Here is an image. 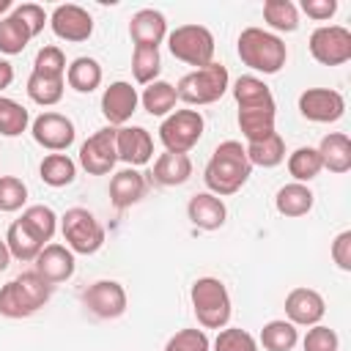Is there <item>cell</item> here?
I'll list each match as a JSON object with an SVG mask.
<instances>
[{"mask_svg": "<svg viewBox=\"0 0 351 351\" xmlns=\"http://www.w3.org/2000/svg\"><path fill=\"white\" fill-rule=\"evenodd\" d=\"M140 104V93L137 88H132V82L126 80H115L104 88L101 93V115L110 121V126H126V121L137 112Z\"/></svg>", "mask_w": 351, "mask_h": 351, "instance_id": "obj_14", "label": "cell"}, {"mask_svg": "<svg viewBox=\"0 0 351 351\" xmlns=\"http://www.w3.org/2000/svg\"><path fill=\"white\" fill-rule=\"evenodd\" d=\"M211 351H258V340L241 326H225L217 332Z\"/></svg>", "mask_w": 351, "mask_h": 351, "instance_id": "obj_41", "label": "cell"}, {"mask_svg": "<svg viewBox=\"0 0 351 351\" xmlns=\"http://www.w3.org/2000/svg\"><path fill=\"white\" fill-rule=\"evenodd\" d=\"M0 315H5V318H27V315H33L30 307L25 304L22 293L16 291L14 280L0 288Z\"/></svg>", "mask_w": 351, "mask_h": 351, "instance_id": "obj_45", "label": "cell"}, {"mask_svg": "<svg viewBox=\"0 0 351 351\" xmlns=\"http://www.w3.org/2000/svg\"><path fill=\"white\" fill-rule=\"evenodd\" d=\"M82 304L96 315V318H104V321H112V318H121L126 313V291L118 280H96L93 285H88L82 291Z\"/></svg>", "mask_w": 351, "mask_h": 351, "instance_id": "obj_11", "label": "cell"}, {"mask_svg": "<svg viewBox=\"0 0 351 351\" xmlns=\"http://www.w3.org/2000/svg\"><path fill=\"white\" fill-rule=\"evenodd\" d=\"M230 90H233V99H236L239 110L241 107H277L274 96H271V88L261 77H255V74L239 77Z\"/></svg>", "mask_w": 351, "mask_h": 351, "instance_id": "obj_26", "label": "cell"}, {"mask_svg": "<svg viewBox=\"0 0 351 351\" xmlns=\"http://www.w3.org/2000/svg\"><path fill=\"white\" fill-rule=\"evenodd\" d=\"M167 49L176 60L203 69L214 63V33L203 25H178L173 33H167Z\"/></svg>", "mask_w": 351, "mask_h": 351, "instance_id": "obj_5", "label": "cell"}, {"mask_svg": "<svg viewBox=\"0 0 351 351\" xmlns=\"http://www.w3.org/2000/svg\"><path fill=\"white\" fill-rule=\"evenodd\" d=\"M8 263H11V252H8L5 241H0V271H5V269H8Z\"/></svg>", "mask_w": 351, "mask_h": 351, "instance_id": "obj_50", "label": "cell"}, {"mask_svg": "<svg viewBox=\"0 0 351 351\" xmlns=\"http://www.w3.org/2000/svg\"><path fill=\"white\" fill-rule=\"evenodd\" d=\"M162 71V55L156 47H134L132 52V74L140 85H151L159 80Z\"/></svg>", "mask_w": 351, "mask_h": 351, "instance_id": "obj_38", "label": "cell"}, {"mask_svg": "<svg viewBox=\"0 0 351 351\" xmlns=\"http://www.w3.org/2000/svg\"><path fill=\"white\" fill-rule=\"evenodd\" d=\"M38 176L47 186H69L77 178V162L69 154H47L38 165Z\"/></svg>", "mask_w": 351, "mask_h": 351, "instance_id": "obj_28", "label": "cell"}, {"mask_svg": "<svg viewBox=\"0 0 351 351\" xmlns=\"http://www.w3.org/2000/svg\"><path fill=\"white\" fill-rule=\"evenodd\" d=\"M36 263V271L49 282V285H60L66 280L74 277V269H77V261H74V252L66 247V244H44V250L38 252V258L33 261Z\"/></svg>", "mask_w": 351, "mask_h": 351, "instance_id": "obj_17", "label": "cell"}, {"mask_svg": "<svg viewBox=\"0 0 351 351\" xmlns=\"http://www.w3.org/2000/svg\"><path fill=\"white\" fill-rule=\"evenodd\" d=\"M299 112L310 123H335L346 115V99L332 88H307L299 93Z\"/></svg>", "mask_w": 351, "mask_h": 351, "instance_id": "obj_12", "label": "cell"}, {"mask_svg": "<svg viewBox=\"0 0 351 351\" xmlns=\"http://www.w3.org/2000/svg\"><path fill=\"white\" fill-rule=\"evenodd\" d=\"M8 11H14V3L11 0H0V19L8 16Z\"/></svg>", "mask_w": 351, "mask_h": 351, "instance_id": "obj_51", "label": "cell"}, {"mask_svg": "<svg viewBox=\"0 0 351 351\" xmlns=\"http://www.w3.org/2000/svg\"><path fill=\"white\" fill-rule=\"evenodd\" d=\"M19 22H25L27 25V30H30V36L36 38L41 30H44V25L49 22V16H47V11L38 5V3H22V5H14V11H11Z\"/></svg>", "mask_w": 351, "mask_h": 351, "instance_id": "obj_46", "label": "cell"}, {"mask_svg": "<svg viewBox=\"0 0 351 351\" xmlns=\"http://www.w3.org/2000/svg\"><path fill=\"white\" fill-rule=\"evenodd\" d=\"M115 151H118V162H123L126 167H143L154 156V137L143 126H118Z\"/></svg>", "mask_w": 351, "mask_h": 351, "instance_id": "obj_15", "label": "cell"}, {"mask_svg": "<svg viewBox=\"0 0 351 351\" xmlns=\"http://www.w3.org/2000/svg\"><path fill=\"white\" fill-rule=\"evenodd\" d=\"M5 247H8V252H11V258H16V261H22V263H27V261H36L38 258V252L44 250V244L19 222V219H14L11 225H8V230H5Z\"/></svg>", "mask_w": 351, "mask_h": 351, "instance_id": "obj_29", "label": "cell"}, {"mask_svg": "<svg viewBox=\"0 0 351 351\" xmlns=\"http://www.w3.org/2000/svg\"><path fill=\"white\" fill-rule=\"evenodd\" d=\"M14 282H16V291L22 293V299H25V304L30 307V313H38L52 299V288L55 285H49L36 269L22 271L19 277H14Z\"/></svg>", "mask_w": 351, "mask_h": 351, "instance_id": "obj_30", "label": "cell"}, {"mask_svg": "<svg viewBox=\"0 0 351 351\" xmlns=\"http://www.w3.org/2000/svg\"><path fill=\"white\" fill-rule=\"evenodd\" d=\"M313 203H315V195L307 184H299V181H291L285 186L277 189L274 195V208L288 217V219H296V217H304L313 211Z\"/></svg>", "mask_w": 351, "mask_h": 351, "instance_id": "obj_24", "label": "cell"}, {"mask_svg": "<svg viewBox=\"0 0 351 351\" xmlns=\"http://www.w3.org/2000/svg\"><path fill=\"white\" fill-rule=\"evenodd\" d=\"M27 96L30 101H36L38 107H52L63 99V90H66V80H55V77H41V74H33L27 77Z\"/></svg>", "mask_w": 351, "mask_h": 351, "instance_id": "obj_35", "label": "cell"}, {"mask_svg": "<svg viewBox=\"0 0 351 351\" xmlns=\"http://www.w3.org/2000/svg\"><path fill=\"white\" fill-rule=\"evenodd\" d=\"M296 343H299V329L285 318H274L261 329V346L266 351H291Z\"/></svg>", "mask_w": 351, "mask_h": 351, "instance_id": "obj_33", "label": "cell"}, {"mask_svg": "<svg viewBox=\"0 0 351 351\" xmlns=\"http://www.w3.org/2000/svg\"><path fill=\"white\" fill-rule=\"evenodd\" d=\"M19 222H22V225H25L41 244L52 241V236H55V230H58V214H55L49 206H44V203H33V206H27V208L22 211Z\"/></svg>", "mask_w": 351, "mask_h": 351, "instance_id": "obj_32", "label": "cell"}, {"mask_svg": "<svg viewBox=\"0 0 351 351\" xmlns=\"http://www.w3.org/2000/svg\"><path fill=\"white\" fill-rule=\"evenodd\" d=\"M302 348L304 351H340V337L335 329L324 326V324H315L307 329L304 340H302Z\"/></svg>", "mask_w": 351, "mask_h": 351, "instance_id": "obj_44", "label": "cell"}, {"mask_svg": "<svg viewBox=\"0 0 351 351\" xmlns=\"http://www.w3.org/2000/svg\"><path fill=\"white\" fill-rule=\"evenodd\" d=\"M236 121H239V129L247 143H261L277 132L274 129L277 107H241Z\"/></svg>", "mask_w": 351, "mask_h": 351, "instance_id": "obj_23", "label": "cell"}, {"mask_svg": "<svg viewBox=\"0 0 351 351\" xmlns=\"http://www.w3.org/2000/svg\"><path fill=\"white\" fill-rule=\"evenodd\" d=\"M307 47L321 66H343L351 60V30L343 25H321L310 33Z\"/></svg>", "mask_w": 351, "mask_h": 351, "instance_id": "obj_8", "label": "cell"}, {"mask_svg": "<svg viewBox=\"0 0 351 351\" xmlns=\"http://www.w3.org/2000/svg\"><path fill=\"white\" fill-rule=\"evenodd\" d=\"M129 36L134 41V47H156L167 38V19L162 11L156 8H140L132 19H129Z\"/></svg>", "mask_w": 351, "mask_h": 351, "instance_id": "obj_20", "label": "cell"}, {"mask_svg": "<svg viewBox=\"0 0 351 351\" xmlns=\"http://www.w3.org/2000/svg\"><path fill=\"white\" fill-rule=\"evenodd\" d=\"M140 104L148 115L154 118H167L176 104H178V93H176V85L165 82V80H156L151 85L143 88V96H140Z\"/></svg>", "mask_w": 351, "mask_h": 351, "instance_id": "obj_27", "label": "cell"}, {"mask_svg": "<svg viewBox=\"0 0 351 351\" xmlns=\"http://www.w3.org/2000/svg\"><path fill=\"white\" fill-rule=\"evenodd\" d=\"M332 261L340 271H351V230H340L332 241Z\"/></svg>", "mask_w": 351, "mask_h": 351, "instance_id": "obj_47", "label": "cell"}, {"mask_svg": "<svg viewBox=\"0 0 351 351\" xmlns=\"http://www.w3.org/2000/svg\"><path fill=\"white\" fill-rule=\"evenodd\" d=\"M318 156H321V167L329 173H348L351 170V140L346 132H329L321 137L318 143Z\"/></svg>", "mask_w": 351, "mask_h": 351, "instance_id": "obj_21", "label": "cell"}, {"mask_svg": "<svg viewBox=\"0 0 351 351\" xmlns=\"http://www.w3.org/2000/svg\"><path fill=\"white\" fill-rule=\"evenodd\" d=\"M252 176V165L247 159V151L239 140H225L214 148L211 159L206 162L203 170V181L208 186L211 195L217 197H228L236 195Z\"/></svg>", "mask_w": 351, "mask_h": 351, "instance_id": "obj_1", "label": "cell"}, {"mask_svg": "<svg viewBox=\"0 0 351 351\" xmlns=\"http://www.w3.org/2000/svg\"><path fill=\"white\" fill-rule=\"evenodd\" d=\"M30 134L41 148H47L52 154H63V151L71 148V143L77 137V129H74V121L66 118L63 112L47 110V112H41L30 121Z\"/></svg>", "mask_w": 351, "mask_h": 351, "instance_id": "obj_9", "label": "cell"}, {"mask_svg": "<svg viewBox=\"0 0 351 351\" xmlns=\"http://www.w3.org/2000/svg\"><path fill=\"white\" fill-rule=\"evenodd\" d=\"M60 233L74 255H93L104 247V225L82 206L66 208L60 217Z\"/></svg>", "mask_w": 351, "mask_h": 351, "instance_id": "obj_6", "label": "cell"}, {"mask_svg": "<svg viewBox=\"0 0 351 351\" xmlns=\"http://www.w3.org/2000/svg\"><path fill=\"white\" fill-rule=\"evenodd\" d=\"M49 27L60 41L80 44L93 36V16L77 3H60L49 14Z\"/></svg>", "mask_w": 351, "mask_h": 351, "instance_id": "obj_13", "label": "cell"}, {"mask_svg": "<svg viewBox=\"0 0 351 351\" xmlns=\"http://www.w3.org/2000/svg\"><path fill=\"white\" fill-rule=\"evenodd\" d=\"M33 74L41 77H55V80H66V55L60 47L47 44L36 52L33 58Z\"/></svg>", "mask_w": 351, "mask_h": 351, "instance_id": "obj_40", "label": "cell"}, {"mask_svg": "<svg viewBox=\"0 0 351 351\" xmlns=\"http://www.w3.org/2000/svg\"><path fill=\"white\" fill-rule=\"evenodd\" d=\"M299 8L315 22H329L337 14V0H302Z\"/></svg>", "mask_w": 351, "mask_h": 351, "instance_id": "obj_48", "label": "cell"}, {"mask_svg": "<svg viewBox=\"0 0 351 351\" xmlns=\"http://www.w3.org/2000/svg\"><path fill=\"white\" fill-rule=\"evenodd\" d=\"M104 80V71H101V63L96 58H74L69 66H66V82L69 88H74L77 93H93Z\"/></svg>", "mask_w": 351, "mask_h": 351, "instance_id": "obj_25", "label": "cell"}, {"mask_svg": "<svg viewBox=\"0 0 351 351\" xmlns=\"http://www.w3.org/2000/svg\"><path fill=\"white\" fill-rule=\"evenodd\" d=\"M165 351H211V340L203 329H178L167 340Z\"/></svg>", "mask_w": 351, "mask_h": 351, "instance_id": "obj_43", "label": "cell"}, {"mask_svg": "<svg viewBox=\"0 0 351 351\" xmlns=\"http://www.w3.org/2000/svg\"><path fill=\"white\" fill-rule=\"evenodd\" d=\"M145 189H148L145 176L137 167H123L110 178V203L118 211L132 208L134 203H140L145 197Z\"/></svg>", "mask_w": 351, "mask_h": 351, "instance_id": "obj_18", "label": "cell"}, {"mask_svg": "<svg viewBox=\"0 0 351 351\" xmlns=\"http://www.w3.org/2000/svg\"><path fill=\"white\" fill-rule=\"evenodd\" d=\"M230 88V74L222 63H208L203 69H195L189 74H184L176 85L178 101L189 104V107H203V104H214L219 101Z\"/></svg>", "mask_w": 351, "mask_h": 351, "instance_id": "obj_4", "label": "cell"}, {"mask_svg": "<svg viewBox=\"0 0 351 351\" xmlns=\"http://www.w3.org/2000/svg\"><path fill=\"white\" fill-rule=\"evenodd\" d=\"M321 170H324V167H321V156H318V151H315L313 145H302V148H296L293 154H288V173H291L293 181L307 184V181H313Z\"/></svg>", "mask_w": 351, "mask_h": 351, "instance_id": "obj_36", "label": "cell"}, {"mask_svg": "<svg viewBox=\"0 0 351 351\" xmlns=\"http://www.w3.org/2000/svg\"><path fill=\"white\" fill-rule=\"evenodd\" d=\"M189 176H192L189 154H173V151L159 154V159L154 162V170H151V178L159 186H181L189 181Z\"/></svg>", "mask_w": 351, "mask_h": 351, "instance_id": "obj_22", "label": "cell"}, {"mask_svg": "<svg viewBox=\"0 0 351 351\" xmlns=\"http://www.w3.org/2000/svg\"><path fill=\"white\" fill-rule=\"evenodd\" d=\"M244 151L252 167H277L285 162V140L280 137V132L269 134L261 143H247Z\"/></svg>", "mask_w": 351, "mask_h": 351, "instance_id": "obj_31", "label": "cell"}, {"mask_svg": "<svg viewBox=\"0 0 351 351\" xmlns=\"http://www.w3.org/2000/svg\"><path fill=\"white\" fill-rule=\"evenodd\" d=\"M30 30L25 22H19L14 14L0 19V52L3 55H19L30 44Z\"/></svg>", "mask_w": 351, "mask_h": 351, "instance_id": "obj_39", "label": "cell"}, {"mask_svg": "<svg viewBox=\"0 0 351 351\" xmlns=\"http://www.w3.org/2000/svg\"><path fill=\"white\" fill-rule=\"evenodd\" d=\"M30 126V112L19 101L0 96V137H19Z\"/></svg>", "mask_w": 351, "mask_h": 351, "instance_id": "obj_37", "label": "cell"}, {"mask_svg": "<svg viewBox=\"0 0 351 351\" xmlns=\"http://www.w3.org/2000/svg\"><path fill=\"white\" fill-rule=\"evenodd\" d=\"M263 19L277 33L299 30V8L291 0H266L263 3Z\"/></svg>", "mask_w": 351, "mask_h": 351, "instance_id": "obj_34", "label": "cell"}, {"mask_svg": "<svg viewBox=\"0 0 351 351\" xmlns=\"http://www.w3.org/2000/svg\"><path fill=\"white\" fill-rule=\"evenodd\" d=\"M11 82H14V66H11L5 58H0V93H3Z\"/></svg>", "mask_w": 351, "mask_h": 351, "instance_id": "obj_49", "label": "cell"}, {"mask_svg": "<svg viewBox=\"0 0 351 351\" xmlns=\"http://www.w3.org/2000/svg\"><path fill=\"white\" fill-rule=\"evenodd\" d=\"M118 162L115 151V126H104L93 132L82 145H80V167L88 176H107Z\"/></svg>", "mask_w": 351, "mask_h": 351, "instance_id": "obj_10", "label": "cell"}, {"mask_svg": "<svg viewBox=\"0 0 351 351\" xmlns=\"http://www.w3.org/2000/svg\"><path fill=\"white\" fill-rule=\"evenodd\" d=\"M186 217L200 230H219L228 219V206L211 192H197L186 203Z\"/></svg>", "mask_w": 351, "mask_h": 351, "instance_id": "obj_19", "label": "cell"}, {"mask_svg": "<svg viewBox=\"0 0 351 351\" xmlns=\"http://www.w3.org/2000/svg\"><path fill=\"white\" fill-rule=\"evenodd\" d=\"M27 203V184L16 176H0V211L14 214Z\"/></svg>", "mask_w": 351, "mask_h": 351, "instance_id": "obj_42", "label": "cell"}, {"mask_svg": "<svg viewBox=\"0 0 351 351\" xmlns=\"http://www.w3.org/2000/svg\"><path fill=\"white\" fill-rule=\"evenodd\" d=\"M285 321H291L293 326H315L326 315V302L318 291L302 285L285 296Z\"/></svg>", "mask_w": 351, "mask_h": 351, "instance_id": "obj_16", "label": "cell"}, {"mask_svg": "<svg viewBox=\"0 0 351 351\" xmlns=\"http://www.w3.org/2000/svg\"><path fill=\"white\" fill-rule=\"evenodd\" d=\"M236 52L241 63L261 74H277L282 71L288 60V47L277 33H269L263 27H244L236 41Z\"/></svg>", "mask_w": 351, "mask_h": 351, "instance_id": "obj_2", "label": "cell"}, {"mask_svg": "<svg viewBox=\"0 0 351 351\" xmlns=\"http://www.w3.org/2000/svg\"><path fill=\"white\" fill-rule=\"evenodd\" d=\"M189 302L195 310V318L203 329H225L233 313L230 293L219 277H197L189 288Z\"/></svg>", "mask_w": 351, "mask_h": 351, "instance_id": "obj_3", "label": "cell"}, {"mask_svg": "<svg viewBox=\"0 0 351 351\" xmlns=\"http://www.w3.org/2000/svg\"><path fill=\"white\" fill-rule=\"evenodd\" d=\"M203 129H206V121H203L200 110H173L159 123V140H162L165 151L189 154L200 143Z\"/></svg>", "mask_w": 351, "mask_h": 351, "instance_id": "obj_7", "label": "cell"}]
</instances>
